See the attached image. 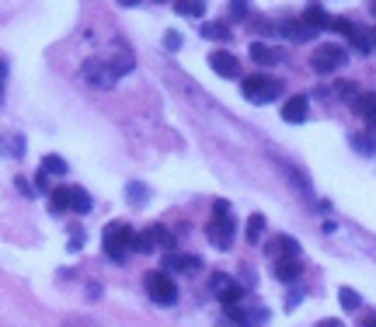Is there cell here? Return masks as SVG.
Returning a JSON list of instances; mask_svg holds the SVG:
<instances>
[{"instance_id": "obj_1", "label": "cell", "mask_w": 376, "mask_h": 327, "mask_svg": "<svg viewBox=\"0 0 376 327\" xmlns=\"http://www.w3.org/2000/svg\"><path fill=\"white\" fill-rule=\"evenodd\" d=\"M206 240L217 247V251H230L237 240V220H234V205L227 199L212 202V216L206 223Z\"/></svg>"}, {"instance_id": "obj_2", "label": "cell", "mask_w": 376, "mask_h": 327, "mask_svg": "<svg viewBox=\"0 0 376 327\" xmlns=\"http://www.w3.org/2000/svg\"><path fill=\"white\" fill-rule=\"evenodd\" d=\"M101 247L112 261H126V254L136 247V230L126 223V220H112L101 234Z\"/></svg>"}, {"instance_id": "obj_3", "label": "cell", "mask_w": 376, "mask_h": 327, "mask_svg": "<svg viewBox=\"0 0 376 327\" xmlns=\"http://www.w3.org/2000/svg\"><path fill=\"white\" fill-rule=\"evenodd\" d=\"M143 289H146V296L157 303V306H175L178 303V286H175V279H171V271H146L143 275Z\"/></svg>"}, {"instance_id": "obj_4", "label": "cell", "mask_w": 376, "mask_h": 327, "mask_svg": "<svg viewBox=\"0 0 376 327\" xmlns=\"http://www.w3.org/2000/svg\"><path fill=\"white\" fill-rule=\"evenodd\" d=\"M241 94L254 104H268V101H276L283 94V80L265 77V74H251V77L241 80Z\"/></svg>"}, {"instance_id": "obj_5", "label": "cell", "mask_w": 376, "mask_h": 327, "mask_svg": "<svg viewBox=\"0 0 376 327\" xmlns=\"http://www.w3.org/2000/svg\"><path fill=\"white\" fill-rule=\"evenodd\" d=\"M345 63H349V49H342V45H317L313 56H310V67H313V74H320V77L342 70Z\"/></svg>"}, {"instance_id": "obj_6", "label": "cell", "mask_w": 376, "mask_h": 327, "mask_svg": "<svg viewBox=\"0 0 376 327\" xmlns=\"http://www.w3.org/2000/svg\"><path fill=\"white\" fill-rule=\"evenodd\" d=\"M153 247H164L168 254L175 251V237H171V230L168 227H160V223H153V227H146L143 234H136V254H150Z\"/></svg>"}, {"instance_id": "obj_7", "label": "cell", "mask_w": 376, "mask_h": 327, "mask_svg": "<svg viewBox=\"0 0 376 327\" xmlns=\"http://www.w3.org/2000/svg\"><path fill=\"white\" fill-rule=\"evenodd\" d=\"M209 289H212V296H217L223 306H237L241 300H244V289H241V282H234L227 271H217V275L209 279Z\"/></svg>"}, {"instance_id": "obj_8", "label": "cell", "mask_w": 376, "mask_h": 327, "mask_svg": "<svg viewBox=\"0 0 376 327\" xmlns=\"http://www.w3.org/2000/svg\"><path fill=\"white\" fill-rule=\"evenodd\" d=\"M80 77L91 84V87H112L119 77L112 74V67L104 63V60H98V56H91V60H84V67H80Z\"/></svg>"}, {"instance_id": "obj_9", "label": "cell", "mask_w": 376, "mask_h": 327, "mask_svg": "<svg viewBox=\"0 0 376 327\" xmlns=\"http://www.w3.org/2000/svg\"><path fill=\"white\" fill-rule=\"evenodd\" d=\"M209 67L217 70L223 80H237L241 77V63H237L234 52H227V49H212L209 52Z\"/></svg>"}, {"instance_id": "obj_10", "label": "cell", "mask_w": 376, "mask_h": 327, "mask_svg": "<svg viewBox=\"0 0 376 327\" xmlns=\"http://www.w3.org/2000/svg\"><path fill=\"white\" fill-rule=\"evenodd\" d=\"M164 271H181V275H199L202 271V258L199 254H178V251H171V254H164V264H160Z\"/></svg>"}, {"instance_id": "obj_11", "label": "cell", "mask_w": 376, "mask_h": 327, "mask_svg": "<svg viewBox=\"0 0 376 327\" xmlns=\"http://www.w3.org/2000/svg\"><path fill=\"white\" fill-rule=\"evenodd\" d=\"M307 115H310V98L307 94H293V98L283 101V122L300 126V122H307Z\"/></svg>"}, {"instance_id": "obj_12", "label": "cell", "mask_w": 376, "mask_h": 327, "mask_svg": "<svg viewBox=\"0 0 376 327\" xmlns=\"http://www.w3.org/2000/svg\"><path fill=\"white\" fill-rule=\"evenodd\" d=\"M268 258L283 261V258H300V240H293L289 234H276L272 244H268Z\"/></svg>"}, {"instance_id": "obj_13", "label": "cell", "mask_w": 376, "mask_h": 327, "mask_svg": "<svg viewBox=\"0 0 376 327\" xmlns=\"http://www.w3.org/2000/svg\"><path fill=\"white\" fill-rule=\"evenodd\" d=\"M279 32H283L286 38H293V42H310V38L317 35V32H313L303 18H286V21L279 25Z\"/></svg>"}, {"instance_id": "obj_14", "label": "cell", "mask_w": 376, "mask_h": 327, "mask_svg": "<svg viewBox=\"0 0 376 327\" xmlns=\"http://www.w3.org/2000/svg\"><path fill=\"white\" fill-rule=\"evenodd\" d=\"M303 21L313 28V32H320V28H331V14L317 4V0H310L307 4V11H303Z\"/></svg>"}, {"instance_id": "obj_15", "label": "cell", "mask_w": 376, "mask_h": 327, "mask_svg": "<svg viewBox=\"0 0 376 327\" xmlns=\"http://www.w3.org/2000/svg\"><path fill=\"white\" fill-rule=\"evenodd\" d=\"M300 271H303L300 258H283V261H276L272 275H276L279 282H296V279H300Z\"/></svg>"}, {"instance_id": "obj_16", "label": "cell", "mask_w": 376, "mask_h": 327, "mask_svg": "<svg viewBox=\"0 0 376 327\" xmlns=\"http://www.w3.org/2000/svg\"><path fill=\"white\" fill-rule=\"evenodd\" d=\"M251 60H254L258 67H276L283 56H279V49H272L268 42H254V45H251Z\"/></svg>"}, {"instance_id": "obj_17", "label": "cell", "mask_w": 376, "mask_h": 327, "mask_svg": "<svg viewBox=\"0 0 376 327\" xmlns=\"http://www.w3.org/2000/svg\"><path fill=\"white\" fill-rule=\"evenodd\" d=\"M109 67H112V74H115V77H122V74H129V70L136 67V56H133V52L119 42V45H115V60H112Z\"/></svg>"}, {"instance_id": "obj_18", "label": "cell", "mask_w": 376, "mask_h": 327, "mask_svg": "<svg viewBox=\"0 0 376 327\" xmlns=\"http://www.w3.org/2000/svg\"><path fill=\"white\" fill-rule=\"evenodd\" d=\"M202 38H209V42H230V25H223V21H202Z\"/></svg>"}, {"instance_id": "obj_19", "label": "cell", "mask_w": 376, "mask_h": 327, "mask_svg": "<svg viewBox=\"0 0 376 327\" xmlns=\"http://www.w3.org/2000/svg\"><path fill=\"white\" fill-rule=\"evenodd\" d=\"M261 237H265V216L254 212L251 220H247V227H244V240L247 244H261Z\"/></svg>"}, {"instance_id": "obj_20", "label": "cell", "mask_w": 376, "mask_h": 327, "mask_svg": "<svg viewBox=\"0 0 376 327\" xmlns=\"http://www.w3.org/2000/svg\"><path fill=\"white\" fill-rule=\"evenodd\" d=\"M175 11L181 18H206V0H175Z\"/></svg>"}, {"instance_id": "obj_21", "label": "cell", "mask_w": 376, "mask_h": 327, "mask_svg": "<svg viewBox=\"0 0 376 327\" xmlns=\"http://www.w3.org/2000/svg\"><path fill=\"white\" fill-rule=\"evenodd\" d=\"M49 205H52V212H70V188L67 185H56L49 192Z\"/></svg>"}, {"instance_id": "obj_22", "label": "cell", "mask_w": 376, "mask_h": 327, "mask_svg": "<svg viewBox=\"0 0 376 327\" xmlns=\"http://www.w3.org/2000/svg\"><path fill=\"white\" fill-rule=\"evenodd\" d=\"M91 195L84 188H70V212H91Z\"/></svg>"}, {"instance_id": "obj_23", "label": "cell", "mask_w": 376, "mask_h": 327, "mask_svg": "<svg viewBox=\"0 0 376 327\" xmlns=\"http://www.w3.org/2000/svg\"><path fill=\"white\" fill-rule=\"evenodd\" d=\"M0 153L4 157H21L25 153V136H0Z\"/></svg>"}, {"instance_id": "obj_24", "label": "cell", "mask_w": 376, "mask_h": 327, "mask_svg": "<svg viewBox=\"0 0 376 327\" xmlns=\"http://www.w3.org/2000/svg\"><path fill=\"white\" fill-rule=\"evenodd\" d=\"M352 112H359V115H373L376 112V94H355V101H352Z\"/></svg>"}, {"instance_id": "obj_25", "label": "cell", "mask_w": 376, "mask_h": 327, "mask_svg": "<svg viewBox=\"0 0 376 327\" xmlns=\"http://www.w3.org/2000/svg\"><path fill=\"white\" fill-rule=\"evenodd\" d=\"M338 303H342V310H349V313H352V310H359L362 296H359L352 286H342V289H338Z\"/></svg>"}, {"instance_id": "obj_26", "label": "cell", "mask_w": 376, "mask_h": 327, "mask_svg": "<svg viewBox=\"0 0 376 327\" xmlns=\"http://www.w3.org/2000/svg\"><path fill=\"white\" fill-rule=\"evenodd\" d=\"M42 171H45V174H67L70 164H67L63 157H56V153H49V157L42 160Z\"/></svg>"}, {"instance_id": "obj_27", "label": "cell", "mask_w": 376, "mask_h": 327, "mask_svg": "<svg viewBox=\"0 0 376 327\" xmlns=\"http://www.w3.org/2000/svg\"><path fill=\"white\" fill-rule=\"evenodd\" d=\"M349 143H352L359 153H366V157H373V153H376V143H373L369 136H362V133H352V136H349Z\"/></svg>"}, {"instance_id": "obj_28", "label": "cell", "mask_w": 376, "mask_h": 327, "mask_svg": "<svg viewBox=\"0 0 376 327\" xmlns=\"http://www.w3.org/2000/svg\"><path fill=\"white\" fill-rule=\"evenodd\" d=\"M126 199H129L133 205H143V202L150 199V188H146V185H140V181H133V185L126 188Z\"/></svg>"}, {"instance_id": "obj_29", "label": "cell", "mask_w": 376, "mask_h": 327, "mask_svg": "<svg viewBox=\"0 0 376 327\" xmlns=\"http://www.w3.org/2000/svg\"><path fill=\"white\" fill-rule=\"evenodd\" d=\"M230 14H234L237 21H247V14H251V0H230Z\"/></svg>"}, {"instance_id": "obj_30", "label": "cell", "mask_w": 376, "mask_h": 327, "mask_svg": "<svg viewBox=\"0 0 376 327\" xmlns=\"http://www.w3.org/2000/svg\"><path fill=\"white\" fill-rule=\"evenodd\" d=\"M335 91H338L342 98H349V104H352V101H355V94H359V87H355L352 80H338V84H335Z\"/></svg>"}, {"instance_id": "obj_31", "label": "cell", "mask_w": 376, "mask_h": 327, "mask_svg": "<svg viewBox=\"0 0 376 327\" xmlns=\"http://www.w3.org/2000/svg\"><path fill=\"white\" fill-rule=\"evenodd\" d=\"M247 25H251L254 32H265V35H276V32H279L276 25H268V21H258V18H247Z\"/></svg>"}, {"instance_id": "obj_32", "label": "cell", "mask_w": 376, "mask_h": 327, "mask_svg": "<svg viewBox=\"0 0 376 327\" xmlns=\"http://www.w3.org/2000/svg\"><path fill=\"white\" fill-rule=\"evenodd\" d=\"M164 49H168V52H178V49H181V35H178V32H168V35H164Z\"/></svg>"}, {"instance_id": "obj_33", "label": "cell", "mask_w": 376, "mask_h": 327, "mask_svg": "<svg viewBox=\"0 0 376 327\" xmlns=\"http://www.w3.org/2000/svg\"><path fill=\"white\" fill-rule=\"evenodd\" d=\"M35 192H52V188H49V174H45V171H38V174H35Z\"/></svg>"}, {"instance_id": "obj_34", "label": "cell", "mask_w": 376, "mask_h": 327, "mask_svg": "<svg viewBox=\"0 0 376 327\" xmlns=\"http://www.w3.org/2000/svg\"><path fill=\"white\" fill-rule=\"evenodd\" d=\"M80 247H84V230H74V237H70L67 251H80Z\"/></svg>"}, {"instance_id": "obj_35", "label": "cell", "mask_w": 376, "mask_h": 327, "mask_svg": "<svg viewBox=\"0 0 376 327\" xmlns=\"http://www.w3.org/2000/svg\"><path fill=\"white\" fill-rule=\"evenodd\" d=\"M14 185H18V192H21V195H25V199H32V195H35V188H32V185H28V181H25V178H18V181H14Z\"/></svg>"}, {"instance_id": "obj_36", "label": "cell", "mask_w": 376, "mask_h": 327, "mask_svg": "<svg viewBox=\"0 0 376 327\" xmlns=\"http://www.w3.org/2000/svg\"><path fill=\"white\" fill-rule=\"evenodd\" d=\"M63 327H98L94 320H87V317H77V320H67Z\"/></svg>"}, {"instance_id": "obj_37", "label": "cell", "mask_w": 376, "mask_h": 327, "mask_svg": "<svg viewBox=\"0 0 376 327\" xmlns=\"http://www.w3.org/2000/svg\"><path fill=\"white\" fill-rule=\"evenodd\" d=\"M87 300H101V286H98V282L87 286Z\"/></svg>"}, {"instance_id": "obj_38", "label": "cell", "mask_w": 376, "mask_h": 327, "mask_svg": "<svg viewBox=\"0 0 376 327\" xmlns=\"http://www.w3.org/2000/svg\"><path fill=\"white\" fill-rule=\"evenodd\" d=\"M241 282L244 286H254V271H241Z\"/></svg>"}, {"instance_id": "obj_39", "label": "cell", "mask_w": 376, "mask_h": 327, "mask_svg": "<svg viewBox=\"0 0 376 327\" xmlns=\"http://www.w3.org/2000/svg\"><path fill=\"white\" fill-rule=\"evenodd\" d=\"M317 327H342V320H331V317H328V320H320Z\"/></svg>"}, {"instance_id": "obj_40", "label": "cell", "mask_w": 376, "mask_h": 327, "mask_svg": "<svg viewBox=\"0 0 376 327\" xmlns=\"http://www.w3.org/2000/svg\"><path fill=\"white\" fill-rule=\"evenodd\" d=\"M115 4H119V8H136L140 0H115Z\"/></svg>"}, {"instance_id": "obj_41", "label": "cell", "mask_w": 376, "mask_h": 327, "mask_svg": "<svg viewBox=\"0 0 376 327\" xmlns=\"http://www.w3.org/2000/svg\"><path fill=\"white\" fill-rule=\"evenodd\" d=\"M362 327H376V313H369V317L362 320Z\"/></svg>"}, {"instance_id": "obj_42", "label": "cell", "mask_w": 376, "mask_h": 327, "mask_svg": "<svg viewBox=\"0 0 376 327\" xmlns=\"http://www.w3.org/2000/svg\"><path fill=\"white\" fill-rule=\"evenodd\" d=\"M366 122H369V129H373V133H376V112H373V115H369V119H366Z\"/></svg>"}, {"instance_id": "obj_43", "label": "cell", "mask_w": 376, "mask_h": 327, "mask_svg": "<svg viewBox=\"0 0 376 327\" xmlns=\"http://www.w3.org/2000/svg\"><path fill=\"white\" fill-rule=\"evenodd\" d=\"M153 4H171V0H153Z\"/></svg>"}, {"instance_id": "obj_44", "label": "cell", "mask_w": 376, "mask_h": 327, "mask_svg": "<svg viewBox=\"0 0 376 327\" xmlns=\"http://www.w3.org/2000/svg\"><path fill=\"white\" fill-rule=\"evenodd\" d=\"M369 11H373V18H376V4H369Z\"/></svg>"}, {"instance_id": "obj_45", "label": "cell", "mask_w": 376, "mask_h": 327, "mask_svg": "<svg viewBox=\"0 0 376 327\" xmlns=\"http://www.w3.org/2000/svg\"><path fill=\"white\" fill-rule=\"evenodd\" d=\"M373 49H376V32H373Z\"/></svg>"}]
</instances>
